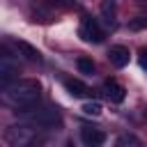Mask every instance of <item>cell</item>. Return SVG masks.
<instances>
[{"label":"cell","mask_w":147,"mask_h":147,"mask_svg":"<svg viewBox=\"0 0 147 147\" xmlns=\"http://www.w3.org/2000/svg\"><path fill=\"white\" fill-rule=\"evenodd\" d=\"M41 99V85L32 78H25V80H14L11 85L5 87V101L16 108V113H28L32 110Z\"/></svg>","instance_id":"1"},{"label":"cell","mask_w":147,"mask_h":147,"mask_svg":"<svg viewBox=\"0 0 147 147\" xmlns=\"http://www.w3.org/2000/svg\"><path fill=\"white\" fill-rule=\"evenodd\" d=\"M25 122L34 129H60L62 126V115L57 108H51V106H44V108H32L28 113H23Z\"/></svg>","instance_id":"2"},{"label":"cell","mask_w":147,"mask_h":147,"mask_svg":"<svg viewBox=\"0 0 147 147\" xmlns=\"http://www.w3.org/2000/svg\"><path fill=\"white\" fill-rule=\"evenodd\" d=\"M5 140L9 147H30L34 142V126L30 124H11L5 131Z\"/></svg>","instance_id":"3"},{"label":"cell","mask_w":147,"mask_h":147,"mask_svg":"<svg viewBox=\"0 0 147 147\" xmlns=\"http://www.w3.org/2000/svg\"><path fill=\"white\" fill-rule=\"evenodd\" d=\"M16 76H18V60L2 46V51H0V83H2V87L11 85L16 80Z\"/></svg>","instance_id":"4"},{"label":"cell","mask_w":147,"mask_h":147,"mask_svg":"<svg viewBox=\"0 0 147 147\" xmlns=\"http://www.w3.org/2000/svg\"><path fill=\"white\" fill-rule=\"evenodd\" d=\"M78 34H80V39L83 41H87V44H101L103 41V30L99 28V23H96V18H83L80 21V28H78Z\"/></svg>","instance_id":"5"},{"label":"cell","mask_w":147,"mask_h":147,"mask_svg":"<svg viewBox=\"0 0 147 147\" xmlns=\"http://www.w3.org/2000/svg\"><path fill=\"white\" fill-rule=\"evenodd\" d=\"M80 138H83L85 147H103V142H106V133L94 126H85L80 131Z\"/></svg>","instance_id":"6"},{"label":"cell","mask_w":147,"mask_h":147,"mask_svg":"<svg viewBox=\"0 0 147 147\" xmlns=\"http://www.w3.org/2000/svg\"><path fill=\"white\" fill-rule=\"evenodd\" d=\"M14 48H16V53H18L23 60H28V62H37V64L41 62V53H39V48H34L32 44L18 39V41H14Z\"/></svg>","instance_id":"7"},{"label":"cell","mask_w":147,"mask_h":147,"mask_svg":"<svg viewBox=\"0 0 147 147\" xmlns=\"http://www.w3.org/2000/svg\"><path fill=\"white\" fill-rule=\"evenodd\" d=\"M108 60H110V64H113V67L122 69V67H126V64H129L131 53H129V48H126V46H113V48L108 51Z\"/></svg>","instance_id":"8"},{"label":"cell","mask_w":147,"mask_h":147,"mask_svg":"<svg viewBox=\"0 0 147 147\" xmlns=\"http://www.w3.org/2000/svg\"><path fill=\"white\" fill-rule=\"evenodd\" d=\"M103 90H106L108 101H113V103H122L124 96H126V90H124L117 80H113V78H108V80L103 83Z\"/></svg>","instance_id":"9"},{"label":"cell","mask_w":147,"mask_h":147,"mask_svg":"<svg viewBox=\"0 0 147 147\" xmlns=\"http://www.w3.org/2000/svg\"><path fill=\"white\" fill-rule=\"evenodd\" d=\"M64 87H67V92L71 94V96H76V99H83V96H87V85L85 83H80V80H76V78H67L64 80Z\"/></svg>","instance_id":"10"},{"label":"cell","mask_w":147,"mask_h":147,"mask_svg":"<svg viewBox=\"0 0 147 147\" xmlns=\"http://www.w3.org/2000/svg\"><path fill=\"white\" fill-rule=\"evenodd\" d=\"M101 14H103V18L110 23V21L115 18V14H117V2H115V0H103V2H101Z\"/></svg>","instance_id":"11"},{"label":"cell","mask_w":147,"mask_h":147,"mask_svg":"<svg viewBox=\"0 0 147 147\" xmlns=\"http://www.w3.org/2000/svg\"><path fill=\"white\" fill-rule=\"evenodd\" d=\"M76 67H78V71L85 74V76H92V74H94V62H92L90 57H78V60H76Z\"/></svg>","instance_id":"12"},{"label":"cell","mask_w":147,"mask_h":147,"mask_svg":"<svg viewBox=\"0 0 147 147\" xmlns=\"http://www.w3.org/2000/svg\"><path fill=\"white\" fill-rule=\"evenodd\" d=\"M83 113L85 115H101V103L99 101H87V103H83Z\"/></svg>","instance_id":"13"},{"label":"cell","mask_w":147,"mask_h":147,"mask_svg":"<svg viewBox=\"0 0 147 147\" xmlns=\"http://www.w3.org/2000/svg\"><path fill=\"white\" fill-rule=\"evenodd\" d=\"M129 28H131V30H142V28H147V18L138 16V18H133V21L129 23Z\"/></svg>","instance_id":"14"},{"label":"cell","mask_w":147,"mask_h":147,"mask_svg":"<svg viewBox=\"0 0 147 147\" xmlns=\"http://www.w3.org/2000/svg\"><path fill=\"white\" fill-rule=\"evenodd\" d=\"M140 67L147 69V48H142V53H140Z\"/></svg>","instance_id":"15"},{"label":"cell","mask_w":147,"mask_h":147,"mask_svg":"<svg viewBox=\"0 0 147 147\" xmlns=\"http://www.w3.org/2000/svg\"><path fill=\"white\" fill-rule=\"evenodd\" d=\"M64 147H74V140H67V142H64Z\"/></svg>","instance_id":"16"}]
</instances>
